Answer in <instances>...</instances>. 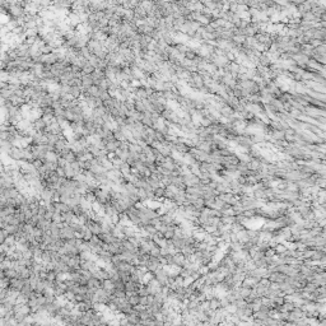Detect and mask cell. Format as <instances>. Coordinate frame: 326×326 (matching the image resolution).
<instances>
[{"label": "cell", "instance_id": "obj_1", "mask_svg": "<svg viewBox=\"0 0 326 326\" xmlns=\"http://www.w3.org/2000/svg\"><path fill=\"white\" fill-rule=\"evenodd\" d=\"M22 149H23V148L13 147L12 149L8 152L9 158H10L12 161H14V162H21V161H23V153H22Z\"/></svg>", "mask_w": 326, "mask_h": 326}, {"label": "cell", "instance_id": "obj_2", "mask_svg": "<svg viewBox=\"0 0 326 326\" xmlns=\"http://www.w3.org/2000/svg\"><path fill=\"white\" fill-rule=\"evenodd\" d=\"M8 237H9L8 233L4 231V229H0V246H1V244H4V242L7 241Z\"/></svg>", "mask_w": 326, "mask_h": 326}]
</instances>
